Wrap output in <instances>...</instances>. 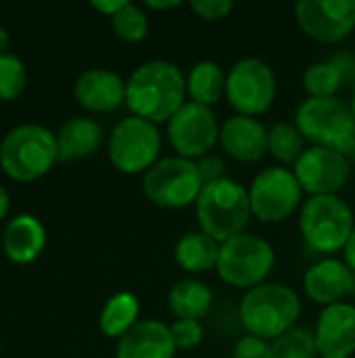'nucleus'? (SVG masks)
Segmentation results:
<instances>
[{
	"instance_id": "nucleus-4",
	"label": "nucleus",
	"mask_w": 355,
	"mask_h": 358,
	"mask_svg": "<svg viewBox=\"0 0 355 358\" xmlns=\"http://www.w3.org/2000/svg\"><path fill=\"white\" fill-rule=\"evenodd\" d=\"M299 231L312 252L331 258L343 252L354 235V210L339 195L308 197L299 210Z\"/></svg>"
},
{
	"instance_id": "nucleus-25",
	"label": "nucleus",
	"mask_w": 355,
	"mask_h": 358,
	"mask_svg": "<svg viewBox=\"0 0 355 358\" xmlns=\"http://www.w3.org/2000/svg\"><path fill=\"white\" fill-rule=\"evenodd\" d=\"M140 315V302L130 292H119L107 300V304L100 310V329L109 338H121L126 336L136 323Z\"/></svg>"
},
{
	"instance_id": "nucleus-36",
	"label": "nucleus",
	"mask_w": 355,
	"mask_h": 358,
	"mask_svg": "<svg viewBox=\"0 0 355 358\" xmlns=\"http://www.w3.org/2000/svg\"><path fill=\"white\" fill-rule=\"evenodd\" d=\"M182 2H178V0H163V2H159V0H146L144 2V6L146 8H153V10H172V8H176Z\"/></svg>"
},
{
	"instance_id": "nucleus-22",
	"label": "nucleus",
	"mask_w": 355,
	"mask_h": 358,
	"mask_svg": "<svg viewBox=\"0 0 355 358\" xmlns=\"http://www.w3.org/2000/svg\"><path fill=\"white\" fill-rule=\"evenodd\" d=\"M220 245L222 243H218L213 237L197 229L184 233L176 241L174 260L188 275H205L209 271H216L220 258Z\"/></svg>"
},
{
	"instance_id": "nucleus-17",
	"label": "nucleus",
	"mask_w": 355,
	"mask_h": 358,
	"mask_svg": "<svg viewBox=\"0 0 355 358\" xmlns=\"http://www.w3.org/2000/svg\"><path fill=\"white\" fill-rule=\"evenodd\" d=\"M222 151L241 164H255L268 153V128L249 115H230L220 128Z\"/></svg>"
},
{
	"instance_id": "nucleus-23",
	"label": "nucleus",
	"mask_w": 355,
	"mask_h": 358,
	"mask_svg": "<svg viewBox=\"0 0 355 358\" xmlns=\"http://www.w3.org/2000/svg\"><path fill=\"white\" fill-rule=\"evenodd\" d=\"M213 306V292L199 279H182L167 294V308L176 319L201 321Z\"/></svg>"
},
{
	"instance_id": "nucleus-14",
	"label": "nucleus",
	"mask_w": 355,
	"mask_h": 358,
	"mask_svg": "<svg viewBox=\"0 0 355 358\" xmlns=\"http://www.w3.org/2000/svg\"><path fill=\"white\" fill-rule=\"evenodd\" d=\"M295 21L308 38L337 44L355 29V0H301L295 4Z\"/></svg>"
},
{
	"instance_id": "nucleus-16",
	"label": "nucleus",
	"mask_w": 355,
	"mask_h": 358,
	"mask_svg": "<svg viewBox=\"0 0 355 358\" xmlns=\"http://www.w3.org/2000/svg\"><path fill=\"white\" fill-rule=\"evenodd\" d=\"M354 287L355 273L339 258H322L303 275L305 296L322 308L345 302V298L354 296Z\"/></svg>"
},
{
	"instance_id": "nucleus-34",
	"label": "nucleus",
	"mask_w": 355,
	"mask_h": 358,
	"mask_svg": "<svg viewBox=\"0 0 355 358\" xmlns=\"http://www.w3.org/2000/svg\"><path fill=\"white\" fill-rule=\"evenodd\" d=\"M197 168L201 172V178L203 182H216V180H222L226 178V159L222 155H216V153H209L201 159H197Z\"/></svg>"
},
{
	"instance_id": "nucleus-3",
	"label": "nucleus",
	"mask_w": 355,
	"mask_h": 358,
	"mask_svg": "<svg viewBox=\"0 0 355 358\" xmlns=\"http://www.w3.org/2000/svg\"><path fill=\"white\" fill-rule=\"evenodd\" d=\"M195 216L199 231L207 233L218 243L243 235L253 218L247 187L228 176L207 182L195 203Z\"/></svg>"
},
{
	"instance_id": "nucleus-20",
	"label": "nucleus",
	"mask_w": 355,
	"mask_h": 358,
	"mask_svg": "<svg viewBox=\"0 0 355 358\" xmlns=\"http://www.w3.org/2000/svg\"><path fill=\"white\" fill-rule=\"evenodd\" d=\"M54 136H56L59 159L67 162V159L92 155L103 143V128L92 117L75 115L65 120Z\"/></svg>"
},
{
	"instance_id": "nucleus-26",
	"label": "nucleus",
	"mask_w": 355,
	"mask_h": 358,
	"mask_svg": "<svg viewBox=\"0 0 355 358\" xmlns=\"http://www.w3.org/2000/svg\"><path fill=\"white\" fill-rule=\"evenodd\" d=\"M305 143L308 141L295 124L278 122L268 128V153L278 162V166H295L308 149Z\"/></svg>"
},
{
	"instance_id": "nucleus-38",
	"label": "nucleus",
	"mask_w": 355,
	"mask_h": 358,
	"mask_svg": "<svg viewBox=\"0 0 355 358\" xmlns=\"http://www.w3.org/2000/svg\"><path fill=\"white\" fill-rule=\"evenodd\" d=\"M8 191L4 189V187H0V218L6 214V210H8Z\"/></svg>"
},
{
	"instance_id": "nucleus-35",
	"label": "nucleus",
	"mask_w": 355,
	"mask_h": 358,
	"mask_svg": "<svg viewBox=\"0 0 355 358\" xmlns=\"http://www.w3.org/2000/svg\"><path fill=\"white\" fill-rule=\"evenodd\" d=\"M128 4V0H92V6L109 17L117 15L123 6Z\"/></svg>"
},
{
	"instance_id": "nucleus-31",
	"label": "nucleus",
	"mask_w": 355,
	"mask_h": 358,
	"mask_svg": "<svg viewBox=\"0 0 355 358\" xmlns=\"http://www.w3.org/2000/svg\"><path fill=\"white\" fill-rule=\"evenodd\" d=\"M169 331H172L176 350H192L203 342V336H205L203 323L192 321V319H176L169 325Z\"/></svg>"
},
{
	"instance_id": "nucleus-10",
	"label": "nucleus",
	"mask_w": 355,
	"mask_h": 358,
	"mask_svg": "<svg viewBox=\"0 0 355 358\" xmlns=\"http://www.w3.org/2000/svg\"><path fill=\"white\" fill-rule=\"evenodd\" d=\"M249 191L251 214L259 222L278 224L303 206V189L291 168L270 166L255 174Z\"/></svg>"
},
{
	"instance_id": "nucleus-37",
	"label": "nucleus",
	"mask_w": 355,
	"mask_h": 358,
	"mask_svg": "<svg viewBox=\"0 0 355 358\" xmlns=\"http://www.w3.org/2000/svg\"><path fill=\"white\" fill-rule=\"evenodd\" d=\"M343 260L347 262V266H349V268L355 273V231H354V235L349 237V241H347L345 250H343Z\"/></svg>"
},
{
	"instance_id": "nucleus-30",
	"label": "nucleus",
	"mask_w": 355,
	"mask_h": 358,
	"mask_svg": "<svg viewBox=\"0 0 355 358\" xmlns=\"http://www.w3.org/2000/svg\"><path fill=\"white\" fill-rule=\"evenodd\" d=\"M27 73L23 61L13 52L0 55V99H15L23 92Z\"/></svg>"
},
{
	"instance_id": "nucleus-19",
	"label": "nucleus",
	"mask_w": 355,
	"mask_h": 358,
	"mask_svg": "<svg viewBox=\"0 0 355 358\" xmlns=\"http://www.w3.org/2000/svg\"><path fill=\"white\" fill-rule=\"evenodd\" d=\"M75 96L90 111H113L126 103V80L111 69H86L75 80Z\"/></svg>"
},
{
	"instance_id": "nucleus-39",
	"label": "nucleus",
	"mask_w": 355,
	"mask_h": 358,
	"mask_svg": "<svg viewBox=\"0 0 355 358\" xmlns=\"http://www.w3.org/2000/svg\"><path fill=\"white\" fill-rule=\"evenodd\" d=\"M6 48H8V31L0 25V55L6 52Z\"/></svg>"
},
{
	"instance_id": "nucleus-12",
	"label": "nucleus",
	"mask_w": 355,
	"mask_h": 358,
	"mask_svg": "<svg viewBox=\"0 0 355 358\" xmlns=\"http://www.w3.org/2000/svg\"><path fill=\"white\" fill-rule=\"evenodd\" d=\"M220 124L211 107L186 101L167 122V143L178 157L197 162L220 143Z\"/></svg>"
},
{
	"instance_id": "nucleus-33",
	"label": "nucleus",
	"mask_w": 355,
	"mask_h": 358,
	"mask_svg": "<svg viewBox=\"0 0 355 358\" xmlns=\"http://www.w3.org/2000/svg\"><path fill=\"white\" fill-rule=\"evenodd\" d=\"M188 6L192 8V13L197 17H201L205 21H222L234 8V4L230 0H192Z\"/></svg>"
},
{
	"instance_id": "nucleus-11",
	"label": "nucleus",
	"mask_w": 355,
	"mask_h": 358,
	"mask_svg": "<svg viewBox=\"0 0 355 358\" xmlns=\"http://www.w3.org/2000/svg\"><path fill=\"white\" fill-rule=\"evenodd\" d=\"M161 153V132L157 124L142 117H123L109 136V159L123 174H146Z\"/></svg>"
},
{
	"instance_id": "nucleus-9",
	"label": "nucleus",
	"mask_w": 355,
	"mask_h": 358,
	"mask_svg": "<svg viewBox=\"0 0 355 358\" xmlns=\"http://www.w3.org/2000/svg\"><path fill=\"white\" fill-rule=\"evenodd\" d=\"M276 73L266 61L257 57H245L228 69L226 101L236 115L259 117L268 113L276 101Z\"/></svg>"
},
{
	"instance_id": "nucleus-27",
	"label": "nucleus",
	"mask_w": 355,
	"mask_h": 358,
	"mask_svg": "<svg viewBox=\"0 0 355 358\" xmlns=\"http://www.w3.org/2000/svg\"><path fill=\"white\" fill-rule=\"evenodd\" d=\"M301 84H303L305 92L310 94V99H328V96H337L339 88L345 84V80H343V73L339 71V67L328 59V61L312 63L303 71Z\"/></svg>"
},
{
	"instance_id": "nucleus-41",
	"label": "nucleus",
	"mask_w": 355,
	"mask_h": 358,
	"mask_svg": "<svg viewBox=\"0 0 355 358\" xmlns=\"http://www.w3.org/2000/svg\"><path fill=\"white\" fill-rule=\"evenodd\" d=\"M352 109H354V115H355V90H354V99H352Z\"/></svg>"
},
{
	"instance_id": "nucleus-15",
	"label": "nucleus",
	"mask_w": 355,
	"mask_h": 358,
	"mask_svg": "<svg viewBox=\"0 0 355 358\" xmlns=\"http://www.w3.org/2000/svg\"><path fill=\"white\" fill-rule=\"evenodd\" d=\"M320 358H352L355 355V304L339 302L322 308L316 327Z\"/></svg>"
},
{
	"instance_id": "nucleus-2",
	"label": "nucleus",
	"mask_w": 355,
	"mask_h": 358,
	"mask_svg": "<svg viewBox=\"0 0 355 358\" xmlns=\"http://www.w3.org/2000/svg\"><path fill=\"white\" fill-rule=\"evenodd\" d=\"M301 315V298L285 283L266 281L245 292L239 304L241 325L249 336L274 342L282 334L297 327Z\"/></svg>"
},
{
	"instance_id": "nucleus-28",
	"label": "nucleus",
	"mask_w": 355,
	"mask_h": 358,
	"mask_svg": "<svg viewBox=\"0 0 355 358\" xmlns=\"http://www.w3.org/2000/svg\"><path fill=\"white\" fill-rule=\"evenodd\" d=\"M270 344L272 358H320L314 329L308 327H293Z\"/></svg>"
},
{
	"instance_id": "nucleus-7",
	"label": "nucleus",
	"mask_w": 355,
	"mask_h": 358,
	"mask_svg": "<svg viewBox=\"0 0 355 358\" xmlns=\"http://www.w3.org/2000/svg\"><path fill=\"white\" fill-rule=\"evenodd\" d=\"M59 159L56 136L40 124L15 126L0 143V164L17 180H33Z\"/></svg>"
},
{
	"instance_id": "nucleus-1",
	"label": "nucleus",
	"mask_w": 355,
	"mask_h": 358,
	"mask_svg": "<svg viewBox=\"0 0 355 358\" xmlns=\"http://www.w3.org/2000/svg\"><path fill=\"white\" fill-rule=\"evenodd\" d=\"M186 96V76L163 59L138 65L126 82V105L136 117L153 124H167Z\"/></svg>"
},
{
	"instance_id": "nucleus-29",
	"label": "nucleus",
	"mask_w": 355,
	"mask_h": 358,
	"mask_svg": "<svg viewBox=\"0 0 355 358\" xmlns=\"http://www.w3.org/2000/svg\"><path fill=\"white\" fill-rule=\"evenodd\" d=\"M111 25H113V31L117 34L119 40L123 42H140L146 38L149 34V15L144 13L142 6L134 4V2H128L117 15L111 17Z\"/></svg>"
},
{
	"instance_id": "nucleus-21",
	"label": "nucleus",
	"mask_w": 355,
	"mask_h": 358,
	"mask_svg": "<svg viewBox=\"0 0 355 358\" xmlns=\"http://www.w3.org/2000/svg\"><path fill=\"white\" fill-rule=\"evenodd\" d=\"M4 252L15 262H31L46 243L44 224L31 214L15 216L4 229Z\"/></svg>"
},
{
	"instance_id": "nucleus-5",
	"label": "nucleus",
	"mask_w": 355,
	"mask_h": 358,
	"mask_svg": "<svg viewBox=\"0 0 355 358\" xmlns=\"http://www.w3.org/2000/svg\"><path fill=\"white\" fill-rule=\"evenodd\" d=\"M312 147H324L349 155L355 147V115L352 103L339 96L305 99L293 122Z\"/></svg>"
},
{
	"instance_id": "nucleus-40",
	"label": "nucleus",
	"mask_w": 355,
	"mask_h": 358,
	"mask_svg": "<svg viewBox=\"0 0 355 358\" xmlns=\"http://www.w3.org/2000/svg\"><path fill=\"white\" fill-rule=\"evenodd\" d=\"M347 157H349V162H352V166H354V168H355V147H354V149H352V153H349Z\"/></svg>"
},
{
	"instance_id": "nucleus-13",
	"label": "nucleus",
	"mask_w": 355,
	"mask_h": 358,
	"mask_svg": "<svg viewBox=\"0 0 355 358\" xmlns=\"http://www.w3.org/2000/svg\"><path fill=\"white\" fill-rule=\"evenodd\" d=\"M291 170L303 193L310 197H320L339 195V191L345 189L354 166L345 153L324 147H308Z\"/></svg>"
},
{
	"instance_id": "nucleus-6",
	"label": "nucleus",
	"mask_w": 355,
	"mask_h": 358,
	"mask_svg": "<svg viewBox=\"0 0 355 358\" xmlns=\"http://www.w3.org/2000/svg\"><path fill=\"white\" fill-rule=\"evenodd\" d=\"M274 264V245L259 235L243 233L220 245L216 273L226 285L249 292L268 281Z\"/></svg>"
},
{
	"instance_id": "nucleus-18",
	"label": "nucleus",
	"mask_w": 355,
	"mask_h": 358,
	"mask_svg": "<svg viewBox=\"0 0 355 358\" xmlns=\"http://www.w3.org/2000/svg\"><path fill=\"white\" fill-rule=\"evenodd\" d=\"M176 352L169 325L157 319H144L117 340L115 358H174Z\"/></svg>"
},
{
	"instance_id": "nucleus-32",
	"label": "nucleus",
	"mask_w": 355,
	"mask_h": 358,
	"mask_svg": "<svg viewBox=\"0 0 355 358\" xmlns=\"http://www.w3.org/2000/svg\"><path fill=\"white\" fill-rule=\"evenodd\" d=\"M232 358H272V344L255 336H243L232 348Z\"/></svg>"
},
{
	"instance_id": "nucleus-8",
	"label": "nucleus",
	"mask_w": 355,
	"mask_h": 358,
	"mask_svg": "<svg viewBox=\"0 0 355 358\" xmlns=\"http://www.w3.org/2000/svg\"><path fill=\"white\" fill-rule=\"evenodd\" d=\"M205 182L197 162L169 155L161 157L144 176L142 191L146 199L163 210H184L195 206Z\"/></svg>"
},
{
	"instance_id": "nucleus-24",
	"label": "nucleus",
	"mask_w": 355,
	"mask_h": 358,
	"mask_svg": "<svg viewBox=\"0 0 355 358\" xmlns=\"http://www.w3.org/2000/svg\"><path fill=\"white\" fill-rule=\"evenodd\" d=\"M226 76L228 71H224L216 61L205 59L195 63L186 76L188 101L203 107H213L222 96H226Z\"/></svg>"
}]
</instances>
